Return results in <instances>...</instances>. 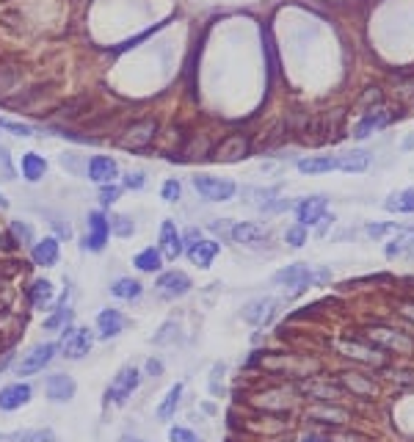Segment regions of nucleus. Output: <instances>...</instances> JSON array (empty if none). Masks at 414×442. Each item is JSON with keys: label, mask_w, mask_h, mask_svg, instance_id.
<instances>
[{"label": "nucleus", "mask_w": 414, "mask_h": 442, "mask_svg": "<svg viewBox=\"0 0 414 442\" xmlns=\"http://www.w3.org/2000/svg\"><path fill=\"white\" fill-rule=\"evenodd\" d=\"M157 122L155 119H135L133 125H127L122 133H119V138H116V147H122V149H130V152H141V149H146L155 138H157Z\"/></svg>", "instance_id": "f257e3e1"}, {"label": "nucleus", "mask_w": 414, "mask_h": 442, "mask_svg": "<svg viewBox=\"0 0 414 442\" xmlns=\"http://www.w3.org/2000/svg\"><path fill=\"white\" fill-rule=\"evenodd\" d=\"M323 280H329V271H320V274H312L304 263H296V266H287V269H282V271H276V277H274V282L276 285H285V288H290V296H298L307 285H312V282H323Z\"/></svg>", "instance_id": "f03ea898"}, {"label": "nucleus", "mask_w": 414, "mask_h": 442, "mask_svg": "<svg viewBox=\"0 0 414 442\" xmlns=\"http://www.w3.org/2000/svg\"><path fill=\"white\" fill-rule=\"evenodd\" d=\"M138 384H141V373H138L133 365H124V368L113 376V381L108 384V390H105L108 403H116V406L127 403V401L133 398V392L138 390Z\"/></svg>", "instance_id": "7ed1b4c3"}, {"label": "nucleus", "mask_w": 414, "mask_h": 442, "mask_svg": "<svg viewBox=\"0 0 414 442\" xmlns=\"http://www.w3.org/2000/svg\"><path fill=\"white\" fill-rule=\"evenodd\" d=\"M193 188L199 191L201 199L207 202H230L235 196V182L224 180V177H213V174H196L193 177Z\"/></svg>", "instance_id": "20e7f679"}, {"label": "nucleus", "mask_w": 414, "mask_h": 442, "mask_svg": "<svg viewBox=\"0 0 414 442\" xmlns=\"http://www.w3.org/2000/svg\"><path fill=\"white\" fill-rule=\"evenodd\" d=\"M249 152H252V144H249V136H243V133H230L210 149L213 160H219V163H238V160L249 158Z\"/></svg>", "instance_id": "39448f33"}, {"label": "nucleus", "mask_w": 414, "mask_h": 442, "mask_svg": "<svg viewBox=\"0 0 414 442\" xmlns=\"http://www.w3.org/2000/svg\"><path fill=\"white\" fill-rule=\"evenodd\" d=\"M91 346H94V335L89 329H83V326H67L61 332L58 348H61V354L67 359H83L91 351Z\"/></svg>", "instance_id": "423d86ee"}, {"label": "nucleus", "mask_w": 414, "mask_h": 442, "mask_svg": "<svg viewBox=\"0 0 414 442\" xmlns=\"http://www.w3.org/2000/svg\"><path fill=\"white\" fill-rule=\"evenodd\" d=\"M56 351H58L56 343H39V346H34V348H31L28 354H23V359L17 362V373H20V376H34V373L45 370V368L53 362Z\"/></svg>", "instance_id": "0eeeda50"}, {"label": "nucleus", "mask_w": 414, "mask_h": 442, "mask_svg": "<svg viewBox=\"0 0 414 442\" xmlns=\"http://www.w3.org/2000/svg\"><path fill=\"white\" fill-rule=\"evenodd\" d=\"M86 227H89V235H86V244H83V246H86L89 252H102L105 244H108V235H111L108 218H105L100 210H91L89 218H86Z\"/></svg>", "instance_id": "6e6552de"}, {"label": "nucleus", "mask_w": 414, "mask_h": 442, "mask_svg": "<svg viewBox=\"0 0 414 442\" xmlns=\"http://www.w3.org/2000/svg\"><path fill=\"white\" fill-rule=\"evenodd\" d=\"M86 174H89L91 182L108 185V182H113L119 177V163L113 158H108V155H94L89 160V166H86Z\"/></svg>", "instance_id": "1a4fd4ad"}, {"label": "nucleus", "mask_w": 414, "mask_h": 442, "mask_svg": "<svg viewBox=\"0 0 414 442\" xmlns=\"http://www.w3.org/2000/svg\"><path fill=\"white\" fill-rule=\"evenodd\" d=\"M45 390H47V398H50L53 403H67V401L75 398L78 384H75V379L67 376V373H53V376H47Z\"/></svg>", "instance_id": "9d476101"}, {"label": "nucleus", "mask_w": 414, "mask_h": 442, "mask_svg": "<svg viewBox=\"0 0 414 442\" xmlns=\"http://www.w3.org/2000/svg\"><path fill=\"white\" fill-rule=\"evenodd\" d=\"M157 293L163 296V299H182L188 291H190V277L188 274H182V271H168V274H163L160 280H157Z\"/></svg>", "instance_id": "9b49d317"}, {"label": "nucleus", "mask_w": 414, "mask_h": 442, "mask_svg": "<svg viewBox=\"0 0 414 442\" xmlns=\"http://www.w3.org/2000/svg\"><path fill=\"white\" fill-rule=\"evenodd\" d=\"M367 337L378 346V348H389V351H411V340L406 337V335H400V332H395V329H386V326H375V329H370L367 332Z\"/></svg>", "instance_id": "f8f14e48"}, {"label": "nucleus", "mask_w": 414, "mask_h": 442, "mask_svg": "<svg viewBox=\"0 0 414 442\" xmlns=\"http://www.w3.org/2000/svg\"><path fill=\"white\" fill-rule=\"evenodd\" d=\"M274 313H276V302L268 296H260V299H252L249 304H243V321L254 324V326L268 324L274 318Z\"/></svg>", "instance_id": "ddd939ff"}, {"label": "nucleus", "mask_w": 414, "mask_h": 442, "mask_svg": "<svg viewBox=\"0 0 414 442\" xmlns=\"http://www.w3.org/2000/svg\"><path fill=\"white\" fill-rule=\"evenodd\" d=\"M160 257L166 260H177L182 255V235L177 233L174 221H163L160 224Z\"/></svg>", "instance_id": "4468645a"}, {"label": "nucleus", "mask_w": 414, "mask_h": 442, "mask_svg": "<svg viewBox=\"0 0 414 442\" xmlns=\"http://www.w3.org/2000/svg\"><path fill=\"white\" fill-rule=\"evenodd\" d=\"M219 252H221V244H219V241H193V244H188V257H190V263L199 266V269L210 266Z\"/></svg>", "instance_id": "2eb2a0df"}, {"label": "nucleus", "mask_w": 414, "mask_h": 442, "mask_svg": "<svg viewBox=\"0 0 414 442\" xmlns=\"http://www.w3.org/2000/svg\"><path fill=\"white\" fill-rule=\"evenodd\" d=\"M124 326H127V321H124V315L119 310H102L97 315V332H100L102 340H111V337L122 335Z\"/></svg>", "instance_id": "dca6fc26"}, {"label": "nucleus", "mask_w": 414, "mask_h": 442, "mask_svg": "<svg viewBox=\"0 0 414 442\" xmlns=\"http://www.w3.org/2000/svg\"><path fill=\"white\" fill-rule=\"evenodd\" d=\"M326 215V196H309L298 204V224L301 227H312Z\"/></svg>", "instance_id": "f3484780"}, {"label": "nucleus", "mask_w": 414, "mask_h": 442, "mask_svg": "<svg viewBox=\"0 0 414 442\" xmlns=\"http://www.w3.org/2000/svg\"><path fill=\"white\" fill-rule=\"evenodd\" d=\"M31 401V387L28 384H9L0 390V409L3 412H14L20 406H25Z\"/></svg>", "instance_id": "a211bd4d"}, {"label": "nucleus", "mask_w": 414, "mask_h": 442, "mask_svg": "<svg viewBox=\"0 0 414 442\" xmlns=\"http://www.w3.org/2000/svg\"><path fill=\"white\" fill-rule=\"evenodd\" d=\"M232 241L246 244V246H257V244L268 241V233L263 227L252 224V221H238V224H232Z\"/></svg>", "instance_id": "6ab92c4d"}, {"label": "nucleus", "mask_w": 414, "mask_h": 442, "mask_svg": "<svg viewBox=\"0 0 414 442\" xmlns=\"http://www.w3.org/2000/svg\"><path fill=\"white\" fill-rule=\"evenodd\" d=\"M58 255H61V246H58V238H53V235L36 241V244H34V252H31V257H34L36 266H56V263H58Z\"/></svg>", "instance_id": "aec40b11"}, {"label": "nucleus", "mask_w": 414, "mask_h": 442, "mask_svg": "<svg viewBox=\"0 0 414 442\" xmlns=\"http://www.w3.org/2000/svg\"><path fill=\"white\" fill-rule=\"evenodd\" d=\"M408 249H414V227H397L392 241L386 244V257L406 255Z\"/></svg>", "instance_id": "412c9836"}, {"label": "nucleus", "mask_w": 414, "mask_h": 442, "mask_svg": "<svg viewBox=\"0 0 414 442\" xmlns=\"http://www.w3.org/2000/svg\"><path fill=\"white\" fill-rule=\"evenodd\" d=\"M45 174H47V160L36 152H25L23 155V177L28 182H39Z\"/></svg>", "instance_id": "4be33fe9"}, {"label": "nucleus", "mask_w": 414, "mask_h": 442, "mask_svg": "<svg viewBox=\"0 0 414 442\" xmlns=\"http://www.w3.org/2000/svg\"><path fill=\"white\" fill-rule=\"evenodd\" d=\"M331 169H337V158H331V155H312V158L298 160L301 174H323V171H331Z\"/></svg>", "instance_id": "5701e85b"}, {"label": "nucleus", "mask_w": 414, "mask_h": 442, "mask_svg": "<svg viewBox=\"0 0 414 442\" xmlns=\"http://www.w3.org/2000/svg\"><path fill=\"white\" fill-rule=\"evenodd\" d=\"M301 392H307L309 398H318V401H334L342 392V387H337L331 381H304Z\"/></svg>", "instance_id": "b1692460"}, {"label": "nucleus", "mask_w": 414, "mask_h": 442, "mask_svg": "<svg viewBox=\"0 0 414 442\" xmlns=\"http://www.w3.org/2000/svg\"><path fill=\"white\" fill-rule=\"evenodd\" d=\"M28 302H31L36 310H45V307L53 302V282H47V280L31 282V288H28Z\"/></svg>", "instance_id": "393cba45"}, {"label": "nucleus", "mask_w": 414, "mask_h": 442, "mask_svg": "<svg viewBox=\"0 0 414 442\" xmlns=\"http://www.w3.org/2000/svg\"><path fill=\"white\" fill-rule=\"evenodd\" d=\"M370 166V155L364 149H353V152H345L337 158V169L342 171H364Z\"/></svg>", "instance_id": "a878e982"}, {"label": "nucleus", "mask_w": 414, "mask_h": 442, "mask_svg": "<svg viewBox=\"0 0 414 442\" xmlns=\"http://www.w3.org/2000/svg\"><path fill=\"white\" fill-rule=\"evenodd\" d=\"M111 293H113L116 299H124V302H133V299H138V296L144 293V288H141V282H138V280H130V277H122V280H116V282L111 285Z\"/></svg>", "instance_id": "bb28decb"}, {"label": "nucleus", "mask_w": 414, "mask_h": 442, "mask_svg": "<svg viewBox=\"0 0 414 442\" xmlns=\"http://www.w3.org/2000/svg\"><path fill=\"white\" fill-rule=\"evenodd\" d=\"M340 348L348 354V357H356V359H362V362H381V354H378V346L375 348H370V346H364L362 340H356V343H340Z\"/></svg>", "instance_id": "cd10ccee"}, {"label": "nucleus", "mask_w": 414, "mask_h": 442, "mask_svg": "<svg viewBox=\"0 0 414 442\" xmlns=\"http://www.w3.org/2000/svg\"><path fill=\"white\" fill-rule=\"evenodd\" d=\"M384 207H386L389 213H414V185L406 188V191H400V193H392V196L384 202Z\"/></svg>", "instance_id": "c85d7f7f"}, {"label": "nucleus", "mask_w": 414, "mask_h": 442, "mask_svg": "<svg viewBox=\"0 0 414 442\" xmlns=\"http://www.w3.org/2000/svg\"><path fill=\"white\" fill-rule=\"evenodd\" d=\"M179 398H182V381H177V384H171V387H168L166 398H163V401H160V406H157V417H160V420H168V417L177 412Z\"/></svg>", "instance_id": "c756f323"}, {"label": "nucleus", "mask_w": 414, "mask_h": 442, "mask_svg": "<svg viewBox=\"0 0 414 442\" xmlns=\"http://www.w3.org/2000/svg\"><path fill=\"white\" fill-rule=\"evenodd\" d=\"M384 125H386V116H384L381 111H375V108H373V111H370V114H367V116L353 127V136H356V138H367L373 130H378V127H384Z\"/></svg>", "instance_id": "7c9ffc66"}, {"label": "nucleus", "mask_w": 414, "mask_h": 442, "mask_svg": "<svg viewBox=\"0 0 414 442\" xmlns=\"http://www.w3.org/2000/svg\"><path fill=\"white\" fill-rule=\"evenodd\" d=\"M309 417L312 420H320V423H345L348 420V412L345 409H340V406H315V409H309Z\"/></svg>", "instance_id": "2f4dec72"}, {"label": "nucleus", "mask_w": 414, "mask_h": 442, "mask_svg": "<svg viewBox=\"0 0 414 442\" xmlns=\"http://www.w3.org/2000/svg\"><path fill=\"white\" fill-rule=\"evenodd\" d=\"M9 442H58V439L50 428H25V431L12 434Z\"/></svg>", "instance_id": "473e14b6"}, {"label": "nucleus", "mask_w": 414, "mask_h": 442, "mask_svg": "<svg viewBox=\"0 0 414 442\" xmlns=\"http://www.w3.org/2000/svg\"><path fill=\"white\" fill-rule=\"evenodd\" d=\"M108 230H111L113 235H119V238H130V235L135 233V224H133V218H130V215H124V213H113V215L108 218Z\"/></svg>", "instance_id": "72a5a7b5"}, {"label": "nucleus", "mask_w": 414, "mask_h": 442, "mask_svg": "<svg viewBox=\"0 0 414 442\" xmlns=\"http://www.w3.org/2000/svg\"><path fill=\"white\" fill-rule=\"evenodd\" d=\"M9 235L14 238L17 246H34V227L28 224V221H12Z\"/></svg>", "instance_id": "f704fd0d"}, {"label": "nucleus", "mask_w": 414, "mask_h": 442, "mask_svg": "<svg viewBox=\"0 0 414 442\" xmlns=\"http://www.w3.org/2000/svg\"><path fill=\"white\" fill-rule=\"evenodd\" d=\"M342 384H345L351 392H356V395H373V392H375V384H370V381L362 379L359 373H342Z\"/></svg>", "instance_id": "c9c22d12"}, {"label": "nucleus", "mask_w": 414, "mask_h": 442, "mask_svg": "<svg viewBox=\"0 0 414 442\" xmlns=\"http://www.w3.org/2000/svg\"><path fill=\"white\" fill-rule=\"evenodd\" d=\"M160 260H163V257H160V252H157V249H152V246L135 255V266H138L141 271H146V274H149V271H157V269H160Z\"/></svg>", "instance_id": "e433bc0d"}, {"label": "nucleus", "mask_w": 414, "mask_h": 442, "mask_svg": "<svg viewBox=\"0 0 414 442\" xmlns=\"http://www.w3.org/2000/svg\"><path fill=\"white\" fill-rule=\"evenodd\" d=\"M0 130H6L12 136H34V127L25 122H14V119H0Z\"/></svg>", "instance_id": "4c0bfd02"}, {"label": "nucleus", "mask_w": 414, "mask_h": 442, "mask_svg": "<svg viewBox=\"0 0 414 442\" xmlns=\"http://www.w3.org/2000/svg\"><path fill=\"white\" fill-rule=\"evenodd\" d=\"M83 108H89V97H78V100H72L69 105H64L61 116H64V119H78V116L83 114Z\"/></svg>", "instance_id": "58836bf2"}, {"label": "nucleus", "mask_w": 414, "mask_h": 442, "mask_svg": "<svg viewBox=\"0 0 414 442\" xmlns=\"http://www.w3.org/2000/svg\"><path fill=\"white\" fill-rule=\"evenodd\" d=\"M285 241L290 244V246H304L307 244V227H301V224H296V227H290L287 233H285Z\"/></svg>", "instance_id": "ea45409f"}, {"label": "nucleus", "mask_w": 414, "mask_h": 442, "mask_svg": "<svg viewBox=\"0 0 414 442\" xmlns=\"http://www.w3.org/2000/svg\"><path fill=\"white\" fill-rule=\"evenodd\" d=\"M0 180H14V166L6 147H0Z\"/></svg>", "instance_id": "a19ab883"}, {"label": "nucleus", "mask_w": 414, "mask_h": 442, "mask_svg": "<svg viewBox=\"0 0 414 442\" xmlns=\"http://www.w3.org/2000/svg\"><path fill=\"white\" fill-rule=\"evenodd\" d=\"M179 193H182V188H179V182H177V180H166V182H163V188H160V196H163L166 202H177V199H179Z\"/></svg>", "instance_id": "79ce46f5"}, {"label": "nucleus", "mask_w": 414, "mask_h": 442, "mask_svg": "<svg viewBox=\"0 0 414 442\" xmlns=\"http://www.w3.org/2000/svg\"><path fill=\"white\" fill-rule=\"evenodd\" d=\"M119 193H122V188H119V185H113V182L102 185V191H100V202H102V207L113 204V202L119 199Z\"/></svg>", "instance_id": "37998d69"}, {"label": "nucleus", "mask_w": 414, "mask_h": 442, "mask_svg": "<svg viewBox=\"0 0 414 442\" xmlns=\"http://www.w3.org/2000/svg\"><path fill=\"white\" fill-rule=\"evenodd\" d=\"M168 439H171V442H199L196 434L188 431V428H182V425H174V428L168 431Z\"/></svg>", "instance_id": "c03bdc74"}, {"label": "nucleus", "mask_w": 414, "mask_h": 442, "mask_svg": "<svg viewBox=\"0 0 414 442\" xmlns=\"http://www.w3.org/2000/svg\"><path fill=\"white\" fill-rule=\"evenodd\" d=\"M144 171H127L124 174V188H130V191H141L144 188Z\"/></svg>", "instance_id": "a18cd8bd"}, {"label": "nucleus", "mask_w": 414, "mask_h": 442, "mask_svg": "<svg viewBox=\"0 0 414 442\" xmlns=\"http://www.w3.org/2000/svg\"><path fill=\"white\" fill-rule=\"evenodd\" d=\"M69 318H72V313H69V310H58L56 315H50V318L45 321V326H47V329H58V326L69 324Z\"/></svg>", "instance_id": "49530a36"}, {"label": "nucleus", "mask_w": 414, "mask_h": 442, "mask_svg": "<svg viewBox=\"0 0 414 442\" xmlns=\"http://www.w3.org/2000/svg\"><path fill=\"white\" fill-rule=\"evenodd\" d=\"M61 166H64V169H69V171H75V174H83L80 158H78L75 152H67V155H61Z\"/></svg>", "instance_id": "de8ad7c7"}, {"label": "nucleus", "mask_w": 414, "mask_h": 442, "mask_svg": "<svg viewBox=\"0 0 414 442\" xmlns=\"http://www.w3.org/2000/svg\"><path fill=\"white\" fill-rule=\"evenodd\" d=\"M395 230H397L395 224H367V235H370V238H381V235L395 233Z\"/></svg>", "instance_id": "09e8293b"}, {"label": "nucleus", "mask_w": 414, "mask_h": 442, "mask_svg": "<svg viewBox=\"0 0 414 442\" xmlns=\"http://www.w3.org/2000/svg\"><path fill=\"white\" fill-rule=\"evenodd\" d=\"M210 230H213V233H219L221 238H232V224H230L227 218H221V221H213V224H210Z\"/></svg>", "instance_id": "8fccbe9b"}, {"label": "nucleus", "mask_w": 414, "mask_h": 442, "mask_svg": "<svg viewBox=\"0 0 414 442\" xmlns=\"http://www.w3.org/2000/svg\"><path fill=\"white\" fill-rule=\"evenodd\" d=\"M174 329H177V324H174V321H168V324H163V329H160V335H155V343H157V346H163V343H168V340H171V335H174Z\"/></svg>", "instance_id": "3c124183"}, {"label": "nucleus", "mask_w": 414, "mask_h": 442, "mask_svg": "<svg viewBox=\"0 0 414 442\" xmlns=\"http://www.w3.org/2000/svg\"><path fill=\"white\" fill-rule=\"evenodd\" d=\"M329 442H362V434H340V431H331V434H329Z\"/></svg>", "instance_id": "603ef678"}, {"label": "nucleus", "mask_w": 414, "mask_h": 442, "mask_svg": "<svg viewBox=\"0 0 414 442\" xmlns=\"http://www.w3.org/2000/svg\"><path fill=\"white\" fill-rule=\"evenodd\" d=\"M146 373H149L152 379H157V376L163 373V362H160V359H149V362H146Z\"/></svg>", "instance_id": "864d4df0"}, {"label": "nucleus", "mask_w": 414, "mask_h": 442, "mask_svg": "<svg viewBox=\"0 0 414 442\" xmlns=\"http://www.w3.org/2000/svg\"><path fill=\"white\" fill-rule=\"evenodd\" d=\"M370 103H381V92H378V89H367V92H364L362 105H370Z\"/></svg>", "instance_id": "5fc2aeb1"}, {"label": "nucleus", "mask_w": 414, "mask_h": 442, "mask_svg": "<svg viewBox=\"0 0 414 442\" xmlns=\"http://www.w3.org/2000/svg\"><path fill=\"white\" fill-rule=\"evenodd\" d=\"M400 149H403V152H411V149H414V130H411V133H408V136L403 138V144H400Z\"/></svg>", "instance_id": "6e6d98bb"}, {"label": "nucleus", "mask_w": 414, "mask_h": 442, "mask_svg": "<svg viewBox=\"0 0 414 442\" xmlns=\"http://www.w3.org/2000/svg\"><path fill=\"white\" fill-rule=\"evenodd\" d=\"M12 357H14L12 351H6V354H3V359H0V373H3V370L9 368V362H12Z\"/></svg>", "instance_id": "4d7b16f0"}, {"label": "nucleus", "mask_w": 414, "mask_h": 442, "mask_svg": "<svg viewBox=\"0 0 414 442\" xmlns=\"http://www.w3.org/2000/svg\"><path fill=\"white\" fill-rule=\"evenodd\" d=\"M400 313H403L406 318H411V321H414V304H411V302H408V304H403V310H400Z\"/></svg>", "instance_id": "13d9d810"}, {"label": "nucleus", "mask_w": 414, "mask_h": 442, "mask_svg": "<svg viewBox=\"0 0 414 442\" xmlns=\"http://www.w3.org/2000/svg\"><path fill=\"white\" fill-rule=\"evenodd\" d=\"M301 442H323V439H320V436H315V434H309V436H304Z\"/></svg>", "instance_id": "bf43d9fd"}, {"label": "nucleus", "mask_w": 414, "mask_h": 442, "mask_svg": "<svg viewBox=\"0 0 414 442\" xmlns=\"http://www.w3.org/2000/svg\"><path fill=\"white\" fill-rule=\"evenodd\" d=\"M6 207H9V199H6L3 193H0V210H6Z\"/></svg>", "instance_id": "052dcab7"}, {"label": "nucleus", "mask_w": 414, "mask_h": 442, "mask_svg": "<svg viewBox=\"0 0 414 442\" xmlns=\"http://www.w3.org/2000/svg\"><path fill=\"white\" fill-rule=\"evenodd\" d=\"M122 442H144V439H133V436H124Z\"/></svg>", "instance_id": "680f3d73"}, {"label": "nucleus", "mask_w": 414, "mask_h": 442, "mask_svg": "<svg viewBox=\"0 0 414 442\" xmlns=\"http://www.w3.org/2000/svg\"><path fill=\"white\" fill-rule=\"evenodd\" d=\"M0 442H6V436H3V434H0Z\"/></svg>", "instance_id": "e2e57ef3"}]
</instances>
